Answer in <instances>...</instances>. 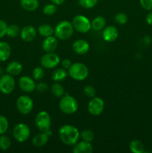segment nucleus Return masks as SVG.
Returning a JSON list of instances; mask_svg holds the SVG:
<instances>
[{"label": "nucleus", "mask_w": 152, "mask_h": 153, "mask_svg": "<svg viewBox=\"0 0 152 153\" xmlns=\"http://www.w3.org/2000/svg\"><path fill=\"white\" fill-rule=\"evenodd\" d=\"M60 140L67 146H74L80 138V132L76 127L71 125H64L58 131Z\"/></svg>", "instance_id": "nucleus-1"}, {"label": "nucleus", "mask_w": 152, "mask_h": 153, "mask_svg": "<svg viewBox=\"0 0 152 153\" xmlns=\"http://www.w3.org/2000/svg\"><path fill=\"white\" fill-rule=\"evenodd\" d=\"M74 28L72 22L68 20H63L60 22L55 28V36L61 40H66L72 36Z\"/></svg>", "instance_id": "nucleus-2"}, {"label": "nucleus", "mask_w": 152, "mask_h": 153, "mask_svg": "<svg viewBox=\"0 0 152 153\" xmlns=\"http://www.w3.org/2000/svg\"><path fill=\"white\" fill-rule=\"evenodd\" d=\"M59 108L65 114H73L78 109V102L77 100L72 96H63L60 100Z\"/></svg>", "instance_id": "nucleus-3"}, {"label": "nucleus", "mask_w": 152, "mask_h": 153, "mask_svg": "<svg viewBox=\"0 0 152 153\" xmlns=\"http://www.w3.org/2000/svg\"><path fill=\"white\" fill-rule=\"evenodd\" d=\"M68 73L72 79L76 81H83L89 76L88 67L80 62L74 63L68 70Z\"/></svg>", "instance_id": "nucleus-4"}, {"label": "nucleus", "mask_w": 152, "mask_h": 153, "mask_svg": "<svg viewBox=\"0 0 152 153\" xmlns=\"http://www.w3.org/2000/svg\"><path fill=\"white\" fill-rule=\"evenodd\" d=\"M16 107L18 111L23 115L31 113L34 108V102L32 99L27 95H22L16 100Z\"/></svg>", "instance_id": "nucleus-5"}, {"label": "nucleus", "mask_w": 152, "mask_h": 153, "mask_svg": "<svg viewBox=\"0 0 152 153\" xmlns=\"http://www.w3.org/2000/svg\"><path fill=\"white\" fill-rule=\"evenodd\" d=\"M52 120L48 112L42 111L37 114L35 117V126L39 131L46 132L50 130Z\"/></svg>", "instance_id": "nucleus-6"}, {"label": "nucleus", "mask_w": 152, "mask_h": 153, "mask_svg": "<svg viewBox=\"0 0 152 153\" xmlns=\"http://www.w3.org/2000/svg\"><path fill=\"white\" fill-rule=\"evenodd\" d=\"M31 129L29 126L25 123L16 124L13 129V136L15 140L19 143H24L30 137Z\"/></svg>", "instance_id": "nucleus-7"}, {"label": "nucleus", "mask_w": 152, "mask_h": 153, "mask_svg": "<svg viewBox=\"0 0 152 153\" xmlns=\"http://www.w3.org/2000/svg\"><path fill=\"white\" fill-rule=\"evenodd\" d=\"M72 24L74 30L79 33H86L91 29V21L83 15H77L73 18Z\"/></svg>", "instance_id": "nucleus-8"}, {"label": "nucleus", "mask_w": 152, "mask_h": 153, "mask_svg": "<svg viewBox=\"0 0 152 153\" xmlns=\"http://www.w3.org/2000/svg\"><path fill=\"white\" fill-rule=\"evenodd\" d=\"M15 79L10 74H3L0 76V92L5 95L11 94L15 88Z\"/></svg>", "instance_id": "nucleus-9"}, {"label": "nucleus", "mask_w": 152, "mask_h": 153, "mask_svg": "<svg viewBox=\"0 0 152 153\" xmlns=\"http://www.w3.org/2000/svg\"><path fill=\"white\" fill-rule=\"evenodd\" d=\"M61 63V58L55 52H46L40 58V64L44 69H53Z\"/></svg>", "instance_id": "nucleus-10"}, {"label": "nucleus", "mask_w": 152, "mask_h": 153, "mask_svg": "<svg viewBox=\"0 0 152 153\" xmlns=\"http://www.w3.org/2000/svg\"><path fill=\"white\" fill-rule=\"evenodd\" d=\"M88 111L91 115L98 116L104 110V102L100 97H92L88 103Z\"/></svg>", "instance_id": "nucleus-11"}, {"label": "nucleus", "mask_w": 152, "mask_h": 153, "mask_svg": "<svg viewBox=\"0 0 152 153\" xmlns=\"http://www.w3.org/2000/svg\"><path fill=\"white\" fill-rule=\"evenodd\" d=\"M18 85L21 91L25 93H31L36 89V83L34 79L27 76L20 77Z\"/></svg>", "instance_id": "nucleus-12"}, {"label": "nucleus", "mask_w": 152, "mask_h": 153, "mask_svg": "<svg viewBox=\"0 0 152 153\" xmlns=\"http://www.w3.org/2000/svg\"><path fill=\"white\" fill-rule=\"evenodd\" d=\"M19 36L23 41L31 42L35 39L37 36V30L33 25H25L21 29Z\"/></svg>", "instance_id": "nucleus-13"}, {"label": "nucleus", "mask_w": 152, "mask_h": 153, "mask_svg": "<svg viewBox=\"0 0 152 153\" xmlns=\"http://www.w3.org/2000/svg\"><path fill=\"white\" fill-rule=\"evenodd\" d=\"M72 49L77 55H85L89 50V43L83 39H78L72 43Z\"/></svg>", "instance_id": "nucleus-14"}, {"label": "nucleus", "mask_w": 152, "mask_h": 153, "mask_svg": "<svg viewBox=\"0 0 152 153\" xmlns=\"http://www.w3.org/2000/svg\"><path fill=\"white\" fill-rule=\"evenodd\" d=\"M119 36L118 29L113 25H108L103 29L102 37L104 41L111 43L115 41Z\"/></svg>", "instance_id": "nucleus-15"}, {"label": "nucleus", "mask_w": 152, "mask_h": 153, "mask_svg": "<svg viewBox=\"0 0 152 153\" xmlns=\"http://www.w3.org/2000/svg\"><path fill=\"white\" fill-rule=\"evenodd\" d=\"M58 46V38L54 36H49L43 40L42 43V48L46 52H53Z\"/></svg>", "instance_id": "nucleus-16"}, {"label": "nucleus", "mask_w": 152, "mask_h": 153, "mask_svg": "<svg viewBox=\"0 0 152 153\" xmlns=\"http://www.w3.org/2000/svg\"><path fill=\"white\" fill-rule=\"evenodd\" d=\"M93 151V147L91 143L86 141L78 142L73 146L72 152L74 153H91Z\"/></svg>", "instance_id": "nucleus-17"}, {"label": "nucleus", "mask_w": 152, "mask_h": 153, "mask_svg": "<svg viewBox=\"0 0 152 153\" xmlns=\"http://www.w3.org/2000/svg\"><path fill=\"white\" fill-rule=\"evenodd\" d=\"M49 135L46 132H43L40 131V133L36 134L32 139V144L34 145L35 147L40 148L46 145L47 142L49 141Z\"/></svg>", "instance_id": "nucleus-18"}, {"label": "nucleus", "mask_w": 152, "mask_h": 153, "mask_svg": "<svg viewBox=\"0 0 152 153\" xmlns=\"http://www.w3.org/2000/svg\"><path fill=\"white\" fill-rule=\"evenodd\" d=\"M5 71L7 72V74H10L13 76H18L22 71V64L16 61H10L6 67Z\"/></svg>", "instance_id": "nucleus-19"}, {"label": "nucleus", "mask_w": 152, "mask_h": 153, "mask_svg": "<svg viewBox=\"0 0 152 153\" xmlns=\"http://www.w3.org/2000/svg\"><path fill=\"white\" fill-rule=\"evenodd\" d=\"M11 55V48L7 42H0V62L6 61Z\"/></svg>", "instance_id": "nucleus-20"}, {"label": "nucleus", "mask_w": 152, "mask_h": 153, "mask_svg": "<svg viewBox=\"0 0 152 153\" xmlns=\"http://www.w3.org/2000/svg\"><path fill=\"white\" fill-rule=\"evenodd\" d=\"M107 21L102 16H98L91 21V28L95 31H101L106 27Z\"/></svg>", "instance_id": "nucleus-21"}, {"label": "nucleus", "mask_w": 152, "mask_h": 153, "mask_svg": "<svg viewBox=\"0 0 152 153\" xmlns=\"http://www.w3.org/2000/svg\"><path fill=\"white\" fill-rule=\"evenodd\" d=\"M67 75H68V73H67L66 70L63 67H60V68H56L54 70L52 77L54 82H61L66 79Z\"/></svg>", "instance_id": "nucleus-22"}, {"label": "nucleus", "mask_w": 152, "mask_h": 153, "mask_svg": "<svg viewBox=\"0 0 152 153\" xmlns=\"http://www.w3.org/2000/svg\"><path fill=\"white\" fill-rule=\"evenodd\" d=\"M20 5L27 11H34L39 7L38 0H20Z\"/></svg>", "instance_id": "nucleus-23"}, {"label": "nucleus", "mask_w": 152, "mask_h": 153, "mask_svg": "<svg viewBox=\"0 0 152 153\" xmlns=\"http://www.w3.org/2000/svg\"><path fill=\"white\" fill-rule=\"evenodd\" d=\"M37 32L40 36L46 37L53 35L55 28L49 24H42L37 28Z\"/></svg>", "instance_id": "nucleus-24"}, {"label": "nucleus", "mask_w": 152, "mask_h": 153, "mask_svg": "<svg viewBox=\"0 0 152 153\" xmlns=\"http://www.w3.org/2000/svg\"><path fill=\"white\" fill-rule=\"evenodd\" d=\"M130 150L134 153H143L145 152L144 144L139 140H133L130 143Z\"/></svg>", "instance_id": "nucleus-25"}, {"label": "nucleus", "mask_w": 152, "mask_h": 153, "mask_svg": "<svg viewBox=\"0 0 152 153\" xmlns=\"http://www.w3.org/2000/svg\"><path fill=\"white\" fill-rule=\"evenodd\" d=\"M50 90L52 94L56 97H62L64 96V88L60 82H55L52 86L50 87Z\"/></svg>", "instance_id": "nucleus-26"}, {"label": "nucleus", "mask_w": 152, "mask_h": 153, "mask_svg": "<svg viewBox=\"0 0 152 153\" xmlns=\"http://www.w3.org/2000/svg\"><path fill=\"white\" fill-rule=\"evenodd\" d=\"M11 146V140L10 137L4 134L0 135V149L2 151H6L10 149Z\"/></svg>", "instance_id": "nucleus-27"}, {"label": "nucleus", "mask_w": 152, "mask_h": 153, "mask_svg": "<svg viewBox=\"0 0 152 153\" xmlns=\"http://www.w3.org/2000/svg\"><path fill=\"white\" fill-rule=\"evenodd\" d=\"M80 137L83 141L92 143L95 139V134L92 130L85 129L80 132Z\"/></svg>", "instance_id": "nucleus-28"}, {"label": "nucleus", "mask_w": 152, "mask_h": 153, "mask_svg": "<svg viewBox=\"0 0 152 153\" xmlns=\"http://www.w3.org/2000/svg\"><path fill=\"white\" fill-rule=\"evenodd\" d=\"M20 31L19 26L16 25H10L7 26V33H6V35H7L10 37H16L20 34Z\"/></svg>", "instance_id": "nucleus-29"}, {"label": "nucleus", "mask_w": 152, "mask_h": 153, "mask_svg": "<svg viewBox=\"0 0 152 153\" xmlns=\"http://www.w3.org/2000/svg\"><path fill=\"white\" fill-rule=\"evenodd\" d=\"M45 76V70L43 67H37L33 70L32 76L33 79L36 81H40L43 79Z\"/></svg>", "instance_id": "nucleus-30"}, {"label": "nucleus", "mask_w": 152, "mask_h": 153, "mask_svg": "<svg viewBox=\"0 0 152 153\" xmlns=\"http://www.w3.org/2000/svg\"><path fill=\"white\" fill-rule=\"evenodd\" d=\"M43 13L47 16H52L55 14L57 11V5L53 4V3H50V4H47L43 7Z\"/></svg>", "instance_id": "nucleus-31"}, {"label": "nucleus", "mask_w": 152, "mask_h": 153, "mask_svg": "<svg viewBox=\"0 0 152 153\" xmlns=\"http://www.w3.org/2000/svg\"><path fill=\"white\" fill-rule=\"evenodd\" d=\"M9 127L8 120L4 115L0 114V135L4 134Z\"/></svg>", "instance_id": "nucleus-32"}, {"label": "nucleus", "mask_w": 152, "mask_h": 153, "mask_svg": "<svg viewBox=\"0 0 152 153\" xmlns=\"http://www.w3.org/2000/svg\"><path fill=\"white\" fill-rule=\"evenodd\" d=\"M98 0H78L79 4L83 8L89 9L95 7L98 3Z\"/></svg>", "instance_id": "nucleus-33"}, {"label": "nucleus", "mask_w": 152, "mask_h": 153, "mask_svg": "<svg viewBox=\"0 0 152 153\" xmlns=\"http://www.w3.org/2000/svg\"><path fill=\"white\" fill-rule=\"evenodd\" d=\"M128 17L126 13H118L115 15L114 20L115 22L119 25H124L128 22Z\"/></svg>", "instance_id": "nucleus-34"}, {"label": "nucleus", "mask_w": 152, "mask_h": 153, "mask_svg": "<svg viewBox=\"0 0 152 153\" xmlns=\"http://www.w3.org/2000/svg\"><path fill=\"white\" fill-rule=\"evenodd\" d=\"M83 94L87 97L92 98L95 95V90L94 87L92 86V85H86L83 88Z\"/></svg>", "instance_id": "nucleus-35"}, {"label": "nucleus", "mask_w": 152, "mask_h": 153, "mask_svg": "<svg viewBox=\"0 0 152 153\" xmlns=\"http://www.w3.org/2000/svg\"><path fill=\"white\" fill-rule=\"evenodd\" d=\"M7 24L5 21L0 19V39L4 37L6 35L7 29Z\"/></svg>", "instance_id": "nucleus-36"}, {"label": "nucleus", "mask_w": 152, "mask_h": 153, "mask_svg": "<svg viewBox=\"0 0 152 153\" xmlns=\"http://www.w3.org/2000/svg\"><path fill=\"white\" fill-rule=\"evenodd\" d=\"M139 4L145 10H152V0H139Z\"/></svg>", "instance_id": "nucleus-37"}, {"label": "nucleus", "mask_w": 152, "mask_h": 153, "mask_svg": "<svg viewBox=\"0 0 152 153\" xmlns=\"http://www.w3.org/2000/svg\"><path fill=\"white\" fill-rule=\"evenodd\" d=\"M49 89V86L45 82H39L36 85V91L39 93H44Z\"/></svg>", "instance_id": "nucleus-38"}, {"label": "nucleus", "mask_w": 152, "mask_h": 153, "mask_svg": "<svg viewBox=\"0 0 152 153\" xmlns=\"http://www.w3.org/2000/svg\"><path fill=\"white\" fill-rule=\"evenodd\" d=\"M61 67H62L63 68H64L65 70H69V67H71V65L72 64V61H70L69 59H67V58H66V59L63 60V61H61Z\"/></svg>", "instance_id": "nucleus-39"}, {"label": "nucleus", "mask_w": 152, "mask_h": 153, "mask_svg": "<svg viewBox=\"0 0 152 153\" xmlns=\"http://www.w3.org/2000/svg\"><path fill=\"white\" fill-rule=\"evenodd\" d=\"M145 19L146 22H147V23L148 24V25H152V10H150V12L148 13L147 16H146Z\"/></svg>", "instance_id": "nucleus-40"}, {"label": "nucleus", "mask_w": 152, "mask_h": 153, "mask_svg": "<svg viewBox=\"0 0 152 153\" xmlns=\"http://www.w3.org/2000/svg\"><path fill=\"white\" fill-rule=\"evenodd\" d=\"M50 1L56 5H61V4H63L66 0H50Z\"/></svg>", "instance_id": "nucleus-41"}, {"label": "nucleus", "mask_w": 152, "mask_h": 153, "mask_svg": "<svg viewBox=\"0 0 152 153\" xmlns=\"http://www.w3.org/2000/svg\"><path fill=\"white\" fill-rule=\"evenodd\" d=\"M3 75V69L2 67H0V76H1Z\"/></svg>", "instance_id": "nucleus-42"}]
</instances>
